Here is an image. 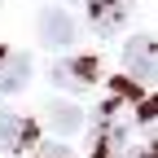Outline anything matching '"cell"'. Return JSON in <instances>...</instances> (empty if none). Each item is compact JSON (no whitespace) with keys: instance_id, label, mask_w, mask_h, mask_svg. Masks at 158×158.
Returning <instances> with one entry per match:
<instances>
[{"instance_id":"obj_9","label":"cell","mask_w":158,"mask_h":158,"mask_svg":"<svg viewBox=\"0 0 158 158\" xmlns=\"http://www.w3.org/2000/svg\"><path fill=\"white\" fill-rule=\"evenodd\" d=\"M35 158H70V149H66V145H44Z\"/></svg>"},{"instance_id":"obj_7","label":"cell","mask_w":158,"mask_h":158,"mask_svg":"<svg viewBox=\"0 0 158 158\" xmlns=\"http://www.w3.org/2000/svg\"><path fill=\"white\" fill-rule=\"evenodd\" d=\"M48 127L53 132H79V127H84V114H79V106H66V101H53L48 106Z\"/></svg>"},{"instance_id":"obj_3","label":"cell","mask_w":158,"mask_h":158,"mask_svg":"<svg viewBox=\"0 0 158 158\" xmlns=\"http://www.w3.org/2000/svg\"><path fill=\"white\" fill-rule=\"evenodd\" d=\"M27 79H31V62H27L22 53L0 48V92H22Z\"/></svg>"},{"instance_id":"obj_2","label":"cell","mask_w":158,"mask_h":158,"mask_svg":"<svg viewBox=\"0 0 158 158\" xmlns=\"http://www.w3.org/2000/svg\"><path fill=\"white\" fill-rule=\"evenodd\" d=\"M40 35H44L48 48H66L75 40V22L66 9H44V18H40Z\"/></svg>"},{"instance_id":"obj_1","label":"cell","mask_w":158,"mask_h":158,"mask_svg":"<svg viewBox=\"0 0 158 158\" xmlns=\"http://www.w3.org/2000/svg\"><path fill=\"white\" fill-rule=\"evenodd\" d=\"M123 66L132 70V79H158V44L145 35H136L123 44Z\"/></svg>"},{"instance_id":"obj_4","label":"cell","mask_w":158,"mask_h":158,"mask_svg":"<svg viewBox=\"0 0 158 158\" xmlns=\"http://www.w3.org/2000/svg\"><path fill=\"white\" fill-rule=\"evenodd\" d=\"M35 141V123H27V118L18 114H0V149H18V145H31Z\"/></svg>"},{"instance_id":"obj_5","label":"cell","mask_w":158,"mask_h":158,"mask_svg":"<svg viewBox=\"0 0 158 158\" xmlns=\"http://www.w3.org/2000/svg\"><path fill=\"white\" fill-rule=\"evenodd\" d=\"M92 75H97V62H92V57H75V62L53 66V79L62 88H84V84H92Z\"/></svg>"},{"instance_id":"obj_6","label":"cell","mask_w":158,"mask_h":158,"mask_svg":"<svg viewBox=\"0 0 158 158\" xmlns=\"http://www.w3.org/2000/svg\"><path fill=\"white\" fill-rule=\"evenodd\" d=\"M88 18H92V27L101 35H114L118 27H123V5H118V0H92Z\"/></svg>"},{"instance_id":"obj_10","label":"cell","mask_w":158,"mask_h":158,"mask_svg":"<svg viewBox=\"0 0 158 158\" xmlns=\"http://www.w3.org/2000/svg\"><path fill=\"white\" fill-rule=\"evenodd\" d=\"M136 158H158V145H154V149H145V154H136Z\"/></svg>"},{"instance_id":"obj_8","label":"cell","mask_w":158,"mask_h":158,"mask_svg":"<svg viewBox=\"0 0 158 158\" xmlns=\"http://www.w3.org/2000/svg\"><path fill=\"white\" fill-rule=\"evenodd\" d=\"M141 123L158 132V97H149V101H141Z\"/></svg>"}]
</instances>
